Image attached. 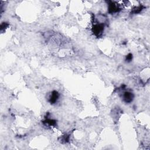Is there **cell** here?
<instances>
[{"label":"cell","mask_w":150,"mask_h":150,"mask_svg":"<svg viewBox=\"0 0 150 150\" xmlns=\"http://www.w3.org/2000/svg\"><path fill=\"white\" fill-rule=\"evenodd\" d=\"M104 27L105 24L97 21L92 27V33L97 38H100L101 36H102L103 33L104 32Z\"/></svg>","instance_id":"cell-1"},{"label":"cell","mask_w":150,"mask_h":150,"mask_svg":"<svg viewBox=\"0 0 150 150\" xmlns=\"http://www.w3.org/2000/svg\"><path fill=\"white\" fill-rule=\"evenodd\" d=\"M121 10L120 5L114 1H109L108 11L110 14H114L119 12Z\"/></svg>","instance_id":"cell-2"},{"label":"cell","mask_w":150,"mask_h":150,"mask_svg":"<svg viewBox=\"0 0 150 150\" xmlns=\"http://www.w3.org/2000/svg\"><path fill=\"white\" fill-rule=\"evenodd\" d=\"M134 98V94L130 91H125L122 94V99L125 103L129 104L133 101Z\"/></svg>","instance_id":"cell-3"},{"label":"cell","mask_w":150,"mask_h":150,"mask_svg":"<svg viewBox=\"0 0 150 150\" xmlns=\"http://www.w3.org/2000/svg\"><path fill=\"white\" fill-rule=\"evenodd\" d=\"M59 97H60V94L56 90H53L51 93L48 97V101L51 104H54L58 101Z\"/></svg>","instance_id":"cell-4"},{"label":"cell","mask_w":150,"mask_h":150,"mask_svg":"<svg viewBox=\"0 0 150 150\" xmlns=\"http://www.w3.org/2000/svg\"><path fill=\"white\" fill-rule=\"evenodd\" d=\"M144 8H145V7H144L142 5H140L137 7H135L134 8H133L132 11H131V13L133 14H139V13L141 12Z\"/></svg>","instance_id":"cell-5"},{"label":"cell","mask_w":150,"mask_h":150,"mask_svg":"<svg viewBox=\"0 0 150 150\" xmlns=\"http://www.w3.org/2000/svg\"><path fill=\"white\" fill-rule=\"evenodd\" d=\"M44 124L46 125H49V126H55L56 124V121L51 118H46L45 121H44Z\"/></svg>","instance_id":"cell-6"},{"label":"cell","mask_w":150,"mask_h":150,"mask_svg":"<svg viewBox=\"0 0 150 150\" xmlns=\"http://www.w3.org/2000/svg\"><path fill=\"white\" fill-rule=\"evenodd\" d=\"M69 136L68 135H65L60 137V142L62 143H66L69 142Z\"/></svg>","instance_id":"cell-7"},{"label":"cell","mask_w":150,"mask_h":150,"mask_svg":"<svg viewBox=\"0 0 150 150\" xmlns=\"http://www.w3.org/2000/svg\"><path fill=\"white\" fill-rule=\"evenodd\" d=\"M8 26V24L7 23H2L1 25V31H3L4 29H6Z\"/></svg>","instance_id":"cell-8"},{"label":"cell","mask_w":150,"mask_h":150,"mask_svg":"<svg viewBox=\"0 0 150 150\" xmlns=\"http://www.w3.org/2000/svg\"><path fill=\"white\" fill-rule=\"evenodd\" d=\"M133 59V55L131 53H129L126 56V61L128 62H131Z\"/></svg>","instance_id":"cell-9"}]
</instances>
